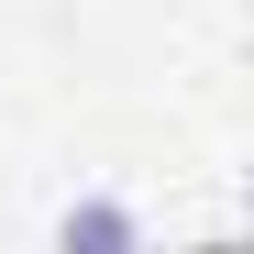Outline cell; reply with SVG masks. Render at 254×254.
<instances>
[{
  "label": "cell",
  "instance_id": "cell-1",
  "mask_svg": "<svg viewBox=\"0 0 254 254\" xmlns=\"http://www.w3.org/2000/svg\"><path fill=\"white\" fill-rule=\"evenodd\" d=\"M56 232H66V243H100V254H122V243H133V210H111V199H89V210H66Z\"/></svg>",
  "mask_w": 254,
  "mask_h": 254
}]
</instances>
